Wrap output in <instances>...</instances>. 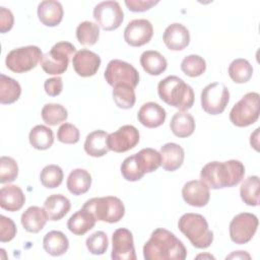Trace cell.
<instances>
[{"label":"cell","instance_id":"cell-1","mask_svg":"<svg viewBox=\"0 0 260 260\" xmlns=\"http://www.w3.org/2000/svg\"><path fill=\"white\" fill-rule=\"evenodd\" d=\"M143 257L145 260H184L187 250L174 233L158 228L144 244Z\"/></svg>","mask_w":260,"mask_h":260},{"label":"cell","instance_id":"cell-2","mask_svg":"<svg viewBox=\"0 0 260 260\" xmlns=\"http://www.w3.org/2000/svg\"><path fill=\"white\" fill-rule=\"evenodd\" d=\"M245 167L242 161H210L200 172V179L211 189H223L237 186L244 178Z\"/></svg>","mask_w":260,"mask_h":260},{"label":"cell","instance_id":"cell-3","mask_svg":"<svg viewBox=\"0 0 260 260\" xmlns=\"http://www.w3.org/2000/svg\"><path fill=\"white\" fill-rule=\"evenodd\" d=\"M157 93L162 102L180 111H188L194 104L193 88L176 75L160 80L157 84Z\"/></svg>","mask_w":260,"mask_h":260},{"label":"cell","instance_id":"cell-4","mask_svg":"<svg viewBox=\"0 0 260 260\" xmlns=\"http://www.w3.org/2000/svg\"><path fill=\"white\" fill-rule=\"evenodd\" d=\"M178 228L197 249H206L213 242V233L209 230L205 217L199 213L183 214L178 221Z\"/></svg>","mask_w":260,"mask_h":260},{"label":"cell","instance_id":"cell-5","mask_svg":"<svg viewBox=\"0 0 260 260\" xmlns=\"http://www.w3.org/2000/svg\"><path fill=\"white\" fill-rule=\"evenodd\" d=\"M88 210L96 220L109 223L120 221L125 214V206L121 199L115 196L94 197L88 199L82 206Z\"/></svg>","mask_w":260,"mask_h":260},{"label":"cell","instance_id":"cell-6","mask_svg":"<svg viewBox=\"0 0 260 260\" xmlns=\"http://www.w3.org/2000/svg\"><path fill=\"white\" fill-rule=\"evenodd\" d=\"M76 53V48L69 42H59L43 55L40 64L47 74H63L69 64L70 57Z\"/></svg>","mask_w":260,"mask_h":260},{"label":"cell","instance_id":"cell-7","mask_svg":"<svg viewBox=\"0 0 260 260\" xmlns=\"http://www.w3.org/2000/svg\"><path fill=\"white\" fill-rule=\"evenodd\" d=\"M260 95L258 92H247L231 110L230 120L237 127H248L259 118Z\"/></svg>","mask_w":260,"mask_h":260},{"label":"cell","instance_id":"cell-8","mask_svg":"<svg viewBox=\"0 0 260 260\" xmlns=\"http://www.w3.org/2000/svg\"><path fill=\"white\" fill-rule=\"evenodd\" d=\"M38 46H24L11 50L5 59L6 67L15 73H24L34 69L43 57Z\"/></svg>","mask_w":260,"mask_h":260},{"label":"cell","instance_id":"cell-9","mask_svg":"<svg viewBox=\"0 0 260 260\" xmlns=\"http://www.w3.org/2000/svg\"><path fill=\"white\" fill-rule=\"evenodd\" d=\"M200 100L204 112L209 115H219L230 102V91L223 83L212 82L202 89Z\"/></svg>","mask_w":260,"mask_h":260},{"label":"cell","instance_id":"cell-10","mask_svg":"<svg viewBox=\"0 0 260 260\" xmlns=\"http://www.w3.org/2000/svg\"><path fill=\"white\" fill-rule=\"evenodd\" d=\"M104 77L113 87L119 84H127L135 88L139 83V73L136 68L119 59L111 60L108 63Z\"/></svg>","mask_w":260,"mask_h":260},{"label":"cell","instance_id":"cell-11","mask_svg":"<svg viewBox=\"0 0 260 260\" xmlns=\"http://www.w3.org/2000/svg\"><path fill=\"white\" fill-rule=\"evenodd\" d=\"M258 224V217L253 213L242 212L237 214L233 217L229 226L231 240L239 245L247 244L253 239Z\"/></svg>","mask_w":260,"mask_h":260},{"label":"cell","instance_id":"cell-12","mask_svg":"<svg viewBox=\"0 0 260 260\" xmlns=\"http://www.w3.org/2000/svg\"><path fill=\"white\" fill-rule=\"evenodd\" d=\"M93 18L104 30L117 29L124 20V12L119 2L114 0L103 1L93 8Z\"/></svg>","mask_w":260,"mask_h":260},{"label":"cell","instance_id":"cell-13","mask_svg":"<svg viewBox=\"0 0 260 260\" xmlns=\"http://www.w3.org/2000/svg\"><path fill=\"white\" fill-rule=\"evenodd\" d=\"M109 149L114 152H126L139 142V131L133 125H123L117 131L108 135Z\"/></svg>","mask_w":260,"mask_h":260},{"label":"cell","instance_id":"cell-14","mask_svg":"<svg viewBox=\"0 0 260 260\" xmlns=\"http://www.w3.org/2000/svg\"><path fill=\"white\" fill-rule=\"evenodd\" d=\"M113 260H136L132 233L125 228L117 229L112 236Z\"/></svg>","mask_w":260,"mask_h":260},{"label":"cell","instance_id":"cell-15","mask_svg":"<svg viewBox=\"0 0 260 260\" xmlns=\"http://www.w3.org/2000/svg\"><path fill=\"white\" fill-rule=\"evenodd\" d=\"M153 26L144 18L131 20L124 29V40L131 47H141L151 40Z\"/></svg>","mask_w":260,"mask_h":260},{"label":"cell","instance_id":"cell-16","mask_svg":"<svg viewBox=\"0 0 260 260\" xmlns=\"http://www.w3.org/2000/svg\"><path fill=\"white\" fill-rule=\"evenodd\" d=\"M101 63V57L87 49L77 51L72 57L73 69L81 77L93 76L98 72Z\"/></svg>","mask_w":260,"mask_h":260},{"label":"cell","instance_id":"cell-17","mask_svg":"<svg viewBox=\"0 0 260 260\" xmlns=\"http://www.w3.org/2000/svg\"><path fill=\"white\" fill-rule=\"evenodd\" d=\"M182 197L191 206L203 207L207 205L210 198L209 187L202 180L189 181L182 188Z\"/></svg>","mask_w":260,"mask_h":260},{"label":"cell","instance_id":"cell-18","mask_svg":"<svg viewBox=\"0 0 260 260\" xmlns=\"http://www.w3.org/2000/svg\"><path fill=\"white\" fill-rule=\"evenodd\" d=\"M162 41L171 51H182L190 43V32L182 23H172L164 31Z\"/></svg>","mask_w":260,"mask_h":260},{"label":"cell","instance_id":"cell-19","mask_svg":"<svg viewBox=\"0 0 260 260\" xmlns=\"http://www.w3.org/2000/svg\"><path fill=\"white\" fill-rule=\"evenodd\" d=\"M167 118L166 110L154 102H147L141 106L137 113V119L146 128L161 126Z\"/></svg>","mask_w":260,"mask_h":260},{"label":"cell","instance_id":"cell-20","mask_svg":"<svg viewBox=\"0 0 260 260\" xmlns=\"http://www.w3.org/2000/svg\"><path fill=\"white\" fill-rule=\"evenodd\" d=\"M39 20L46 26H57L63 19V6L56 0H45L38 5Z\"/></svg>","mask_w":260,"mask_h":260},{"label":"cell","instance_id":"cell-21","mask_svg":"<svg viewBox=\"0 0 260 260\" xmlns=\"http://www.w3.org/2000/svg\"><path fill=\"white\" fill-rule=\"evenodd\" d=\"M161 157V167L165 171L174 172L178 170L184 162L185 152L181 145L169 142L164 144L159 150Z\"/></svg>","mask_w":260,"mask_h":260},{"label":"cell","instance_id":"cell-22","mask_svg":"<svg viewBox=\"0 0 260 260\" xmlns=\"http://www.w3.org/2000/svg\"><path fill=\"white\" fill-rule=\"evenodd\" d=\"M25 202V196L17 185H5L0 189L1 208L14 212L22 208Z\"/></svg>","mask_w":260,"mask_h":260},{"label":"cell","instance_id":"cell-23","mask_svg":"<svg viewBox=\"0 0 260 260\" xmlns=\"http://www.w3.org/2000/svg\"><path fill=\"white\" fill-rule=\"evenodd\" d=\"M48 215L45 208L39 206L28 207L20 217L21 224L23 229L32 234L41 232L48 221Z\"/></svg>","mask_w":260,"mask_h":260},{"label":"cell","instance_id":"cell-24","mask_svg":"<svg viewBox=\"0 0 260 260\" xmlns=\"http://www.w3.org/2000/svg\"><path fill=\"white\" fill-rule=\"evenodd\" d=\"M44 208L47 212L49 220H60L70 210V200L62 194H53L47 197L44 202Z\"/></svg>","mask_w":260,"mask_h":260},{"label":"cell","instance_id":"cell-25","mask_svg":"<svg viewBox=\"0 0 260 260\" xmlns=\"http://www.w3.org/2000/svg\"><path fill=\"white\" fill-rule=\"evenodd\" d=\"M95 221V217L88 210L81 208L69 217L67 228L73 235L83 236L94 226Z\"/></svg>","mask_w":260,"mask_h":260},{"label":"cell","instance_id":"cell-26","mask_svg":"<svg viewBox=\"0 0 260 260\" xmlns=\"http://www.w3.org/2000/svg\"><path fill=\"white\" fill-rule=\"evenodd\" d=\"M195 120L187 111L177 112L171 119L170 128L173 134L179 138H187L194 133Z\"/></svg>","mask_w":260,"mask_h":260},{"label":"cell","instance_id":"cell-27","mask_svg":"<svg viewBox=\"0 0 260 260\" xmlns=\"http://www.w3.org/2000/svg\"><path fill=\"white\" fill-rule=\"evenodd\" d=\"M108 133L104 130H94L90 132L84 141L85 152L93 157H101L108 153Z\"/></svg>","mask_w":260,"mask_h":260},{"label":"cell","instance_id":"cell-28","mask_svg":"<svg viewBox=\"0 0 260 260\" xmlns=\"http://www.w3.org/2000/svg\"><path fill=\"white\" fill-rule=\"evenodd\" d=\"M140 65L143 70L152 76L160 75L168 67L167 59L157 51H144L140 56Z\"/></svg>","mask_w":260,"mask_h":260},{"label":"cell","instance_id":"cell-29","mask_svg":"<svg viewBox=\"0 0 260 260\" xmlns=\"http://www.w3.org/2000/svg\"><path fill=\"white\" fill-rule=\"evenodd\" d=\"M66 186L71 194L75 196L82 195L86 193L91 186V176L84 169H74L67 178Z\"/></svg>","mask_w":260,"mask_h":260},{"label":"cell","instance_id":"cell-30","mask_svg":"<svg viewBox=\"0 0 260 260\" xmlns=\"http://www.w3.org/2000/svg\"><path fill=\"white\" fill-rule=\"evenodd\" d=\"M44 250L51 256H61L69 248L68 238L60 231H51L43 239Z\"/></svg>","mask_w":260,"mask_h":260},{"label":"cell","instance_id":"cell-31","mask_svg":"<svg viewBox=\"0 0 260 260\" xmlns=\"http://www.w3.org/2000/svg\"><path fill=\"white\" fill-rule=\"evenodd\" d=\"M134 155L138 169L143 175L156 171L161 165L160 153L153 148H143Z\"/></svg>","mask_w":260,"mask_h":260},{"label":"cell","instance_id":"cell-32","mask_svg":"<svg viewBox=\"0 0 260 260\" xmlns=\"http://www.w3.org/2000/svg\"><path fill=\"white\" fill-rule=\"evenodd\" d=\"M28 140L34 148L38 150H46L54 143V133L52 129L45 125H37L30 130Z\"/></svg>","mask_w":260,"mask_h":260},{"label":"cell","instance_id":"cell-33","mask_svg":"<svg viewBox=\"0 0 260 260\" xmlns=\"http://www.w3.org/2000/svg\"><path fill=\"white\" fill-rule=\"evenodd\" d=\"M21 94L20 84L13 78L0 74V103L9 105L15 103Z\"/></svg>","mask_w":260,"mask_h":260},{"label":"cell","instance_id":"cell-34","mask_svg":"<svg viewBox=\"0 0 260 260\" xmlns=\"http://www.w3.org/2000/svg\"><path fill=\"white\" fill-rule=\"evenodd\" d=\"M241 199L249 206L259 205V177L250 176L246 178L240 187Z\"/></svg>","mask_w":260,"mask_h":260},{"label":"cell","instance_id":"cell-35","mask_svg":"<svg viewBox=\"0 0 260 260\" xmlns=\"http://www.w3.org/2000/svg\"><path fill=\"white\" fill-rule=\"evenodd\" d=\"M228 72L234 82L245 83L251 79L253 75V67L248 60L238 58L232 61Z\"/></svg>","mask_w":260,"mask_h":260},{"label":"cell","instance_id":"cell-36","mask_svg":"<svg viewBox=\"0 0 260 260\" xmlns=\"http://www.w3.org/2000/svg\"><path fill=\"white\" fill-rule=\"evenodd\" d=\"M113 100L116 106L123 110H128L133 108L135 105L136 96L134 88L127 84H119L113 87L112 91Z\"/></svg>","mask_w":260,"mask_h":260},{"label":"cell","instance_id":"cell-37","mask_svg":"<svg viewBox=\"0 0 260 260\" xmlns=\"http://www.w3.org/2000/svg\"><path fill=\"white\" fill-rule=\"evenodd\" d=\"M100 38V26L92 21H82L76 27V39L83 46L94 45Z\"/></svg>","mask_w":260,"mask_h":260},{"label":"cell","instance_id":"cell-38","mask_svg":"<svg viewBox=\"0 0 260 260\" xmlns=\"http://www.w3.org/2000/svg\"><path fill=\"white\" fill-rule=\"evenodd\" d=\"M43 121L50 126L64 123L68 118V112L60 104H46L41 112Z\"/></svg>","mask_w":260,"mask_h":260},{"label":"cell","instance_id":"cell-39","mask_svg":"<svg viewBox=\"0 0 260 260\" xmlns=\"http://www.w3.org/2000/svg\"><path fill=\"white\" fill-rule=\"evenodd\" d=\"M64 174L62 169L57 165L46 166L40 174V181L42 185L48 189H55L63 182Z\"/></svg>","mask_w":260,"mask_h":260},{"label":"cell","instance_id":"cell-40","mask_svg":"<svg viewBox=\"0 0 260 260\" xmlns=\"http://www.w3.org/2000/svg\"><path fill=\"white\" fill-rule=\"evenodd\" d=\"M181 70L187 76L197 77L205 72L206 62L199 55H188L181 62Z\"/></svg>","mask_w":260,"mask_h":260},{"label":"cell","instance_id":"cell-41","mask_svg":"<svg viewBox=\"0 0 260 260\" xmlns=\"http://www.w3.org/2000/svg\"><path fill=\"white\" fill-rule=\"evenodd\" d=\"M87 250L92 255H103L109 247V240L107 234L102 231L94 232L85 241Z\"/></svg>","mask_w":260,"mask_h":260},{"label":"cell","instance_id":"cell-42","mask_svg":"<svg viewBox=\"0 0 260 260\" xmlns=\"http://www.w3.org/2000/svg\"><path fill=\"white\" fill-rule=\"evenodd\" d=\"M18 176V166L14 158L3 155L0 158V183L13 182Z\"/></svg>","mask_w":260,"mask_h":260},{"label":"cell","instance_id":"cell-43","mask_svg":"<svg viewBox=\"0 0 260 260\" xmlns=\"http://www.w3.org/2000/svg\"><path fill=\"white\" fill-rule=\"evenodd\" d=\"M121 174L123 176V178L126 181L129 182H136L139 181L140 179H142V177L144 176L138 169V166L136 164L135 160V155L132 154L128 157H126L122 165H121Z\"/></svg>","mask_w":260,"mask_h":260},{"label":"cell","instance_id":"cell-44","mask_svg":"<svg viewBox=\"0 0 260 260\" xmlns=\"http://www.w3.org/2000/svg\"><path fill=\"white\" fill-rule=\"evenodd\" d=\"M79 137L78 128L70 123H63L57 131V139L65 144H75L79 141Z\"/></svg>","mask_w":260,"mask_h":260},{"label":"cell","instance_id":"cell-45","mask_svg":"<svg viewBox=\"0 0 260 260\" xmlns=\"http://www.w3.org/2000/svg\"><path fill=\"white\" fill-rule=\"evenodd\" d=\"M16 225L14 221L4 215H0V241L2 243L10 242L16 236Z\"/></svg>","mask_w":260,"mask_h":260},{"label":"cell","instance_id":"cell-46","mask_svg":"<svg viewBox=\"0 0 260 260\" xmlns=\"http://www.w3.org/2000/svg\"><path fill=\"white\" fill-rule=\"evenodd\" d=\"M45 91L50 96H57L61 93L63 89V81L62 78L59 76L51 77L45 80L44 83Z\"/></svg>","mask_w":260,"mask_h":260},{"label":"cell","instance_id":"cell-47","mask_svg":"<svg viewBox=\"0 0 260 260\" xmlns=\"http://www.w3.org/2000/svg\"><path fill=\"white\" fill-rule=\"evenodd\" d=\"M157 3L158 1H153V0H126L125 1L127 8L132 12L147 11Z\"/></svg>","mask_w":260,"mask_h":260},{"label":"cell","instance_id":"cell-48","mask_svg":"<svg viewBox=\"0 0 260 260\" xmlns=\"http://www.w3.org/2000/svg\"><path fill=\"white\" fill-rule=\"evenodd\" d=\"M14 23V17L11 12V10L5 8V7H0V31L1 34H5L9 31Z\"/></svg>","mask_w":260,"mask_h":260},{"label":"cell","instance_id":"cell-49","mask_svg":"<svg viewBox=\"0 0 260 260\" xmlns=\"http://www.w3.org/2000/svg\"><path fill=\"white\" fill-rule=\"evenodd\" d=\"M259 130H260V128H257V129H255V131H254V133H252L251 134V136H250V144H251V146H253L254 147V149L256 150V151H258L259 150Z\"/></svg>","mask_w":260,"mask_h":260},{"label":"cell","instance_id":"cell-50","mask_svg":"<svg viewBox=\"0 0 260 260\" xmlns=\"http://www.w3.org/2000/svg\"><path fill=\"white\" fill-rule=\"evenodd\" d=\"M234 258H236V259H245V258L250 259L251 256L246 251H235L231 255L226 256V259H234Z\"/></svg>","mask_w":260,"mask_h":260},{"label":"cell","instance_id":"cell-51","mask_svg":"<svg viewBox=\"0 0 260 260\" xmlns=\"http://www.w3.org/2000/svg\"><path fill=\"white\" fill-rule=\"evenodd\" d=\"M200 257H203V258L208 257V258H212V259H214V257H213L212 255H198V256H196V258H200Z\"/></svg>","mask_w":260,"mask_h":260}]
</instances>
